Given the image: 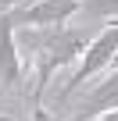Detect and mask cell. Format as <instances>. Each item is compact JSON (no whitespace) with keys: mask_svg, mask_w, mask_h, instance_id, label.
<instances>
[{"mask_svg":"<svg viewBox=\"0 0 118 121\" xmlns=\"http://www.w3.org/2000/svg\"><path fill=\"white\" fill-rule=\"evenodd\" d=\"M114 57H118V18H111V25H104L90 43H86V50H82V57H79V68L72 71V78L65 82V89L57 93V100H68V96H75L97 71H104V68H111L114 64Z\"/></svg>","mask_w":118,"mask_h":121,"instance_id":"1","label":"cell"},{"mask_svg":"<svg viewBox=\"0 0 118 121\" xmlns=\"http://www.w3.org/2000/svg\"><path fill=\"white\" fill-rule=\"evenodd\" d=\"M75 14H79V0H32V4L11 7L14 25H39V29L68 25Z\"/></svg>","mask_w":118,"mask_h":121,"instance_id":"2","label":"cell"},{"mask_svg":"<svg viewBox=\"0 0 118 121\" xmlns=\"http://www.w3.org/2000/svg\"><path fill=\"white\" fill-rule=\"evenodd\" d=\"M22 75H25V64L14 43V18L11 11H0V89H14Z\"/></svg>","mask_w":118,"mask_h":121,"instance_id":"3","label":"cell"},{"mask_svg":"<svg viewBox=\"0 0 118 121\" xmlns=\"http://www.w3.org/2000/svg\"><path fill=\"white\" fill-rule=\"evenodd\" d=\"M114 107H118V57H114V71L82 96V103H79L72 121H90V117H97L104 110H114Z\"/></svg>","mask_w":118,"mask_h":121,"instance_id":"4","label":"cell"},{"mask_svg":"<svg viewBox=\"0 0 118 121\" xmlns=\"http://www.w3.org/2000/svg\"><path fill=\"white\" fill-rule=\"evenodd\" d=\"M86 18H118V0H79Z\"/></svg>","mask_w":118,"mask_h":121,"instance_id":"5","label":"cell"}]
</instances>
